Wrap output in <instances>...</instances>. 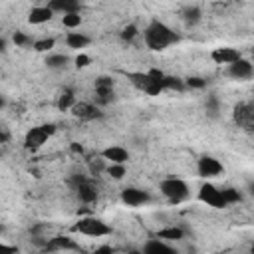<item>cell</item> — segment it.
<instances>
[{
    "label": "cell",
    "mask_w": 254,
    "mask_h": 254,
    "mask_svg": "<svg viewBox=\"0 0 254 254\" xmlns=\"http://www.w3.org/2000/svg\"><path fill=\"white\" fill-rule=\"evenodd\" d=\"M143 38H145V44L149 50H155V52H161L173 44L179 42V34L173 32L165 22L161 20H151L143 32Z\"/></svg>",
    "instance_id": "cell-1"
},
{
    "label": "cell",
    "mask_w": 254,
    "mask_h": 254,
    "mask_svg": "<svg viewBox=\"0 0 254 254\" xmlns=\"http://www.w3.org/2000/svg\"><path fill=\"white\" fill-rule=\"evenodd\" d=\"M163 71L161 69H149V71H137V73H129V79L131 83L145 91L147 95H159L163 91V85H161V79H163Z\"/></svg>",
    "instance_id": "cell-2"
},
{
    "label": "cell",
    "mask_w": 254,
    "mask_h": 254,
    "mask_svg": "<svg viewBox=\"0 0 254 254\" xmlns=\"http://www.w3.org/2000/svg\"><path fill=\"white\" fill-rule=\"evenodd\" d=\"M159 190L163 196H167L173 204H179L183 202L185 198H189L190 190H189V185L183 181V179H177V177H169V179H163L161 185H159Z\"/></svg>",
    "instance_id": "cell-3"
},
{
    "label": "cell",
    "mask_w": 254,
    "mask_h": 254,
    "mask_svg": "<svg viewBox=\"0 0 254 254\" xmlns=\"http://www.w3.org/2000/svg\"><path fill=\"white\" fill-rule=\"evenodd\" d=\"M71 232H79V234H83V236L99 238V236H107V234L111 232V228H109L101 218L83 216V218H79V220L71 226Z\"/></svg>",
    "instance_id": "cell-4"
},
{
    "label": "cell",
    "mask_w": 254,
    "mask_h": 254,
    "mask_svg": "<svg viewBox=\"0 0 254 254\" xmlns=\"http://www.w3.org/2000/svg\"><path fill=\"white\" fill-rule=\"evenodd\" d=\"M56 133V125H40V127H32L28 133H26V137H24V147L28 149V151H36V149H40L52 135Z\"/></svg>",
    "instance_id": "cell-5"
},
{
    "label": "cell",
    "mask_w": 254,
    "mask_h": 254,
    "mask_svg": "<svg viewBox=\"0 0 254 254\" xmlns=\"http://www.w3.org/2000/svg\"><path fill=\"white\" fill-rule=\"evenodd\" d=\"M71 187H73V190H75V194L81 202L91 204V202L97 200V189L91 183V179H87L83 175H73L71 177Z\"/></svg>",
    "instance_id": "cell-6"
},
{
    "label": "cell",
    "mask_w": 254,
    "mask_h": 254,
    "mask_svg": "<svg viewBox=\"0 0 254 254\" xmlns=\"http://www.w3.org/2000/svg\"><path fill=\"white\" fill-rule=\"evenodd\" d=\"M198 198H200L204 204L212 206V208H224V206H228V204L224 202V198H222L220 189H216V187L210 185V183H204V185L198 189Z\"/></svg>",
    "instance_id": "cell-7"
},
{
    "label": "cell",
    "mask_w": 254,
    "mask_h": 254,
    "mask_svg": "<svg viewBox=\"0 0 254 254\" xmlns=\"http://www.w3.org/2000/svg\"><path fill=\"white\" fill-rule=\"evenodd\" d=\"M196 171H198V177H202V179H214V177L222 175V165L218 159H214L210 155H202L196 163Z\"/></svg>",
    "instance_id": "cell-8"
},
{
    "label": "cell",
    "mask_w": 254,
    "mask_h": 254,
    "mask_svg": "<svg viewBox=\"0 0 254 254\" xmlns=\"http://www.w3.org/2000/svg\"><path fill=\"white\" fill-rule=\"evenodd\" d=\"M95 95H97V103L99 105H107L113 101L115 91H113V79L107 75H101L95 81Z\"/></svg>",
    "instance_id": "cell-9"
},
{
    "label": "cell",
    "mask_w": 254,
    "mask_h": 254,
    "mask_svg": "<svg viewBox=\"0 0 254 254\" xmlns=\"http://www.w3.org/2000/svg\"><path fill=\"white\" fill-rule=\"evenodd\" d=\"M121 200L127 204V206H141L145 202L151 200L149 192L143 190V189H137V187H127L121 190Z\"/></svg>",
    "instance_id": "cell-10"
},
{
    "label": "cell",
    "mask_w": 254,
    "mask_h": 254,
    "mask_svg": "<svg viewBox=\"0 0 254 254\" xmlns=\"http://www.w3.org/2000/svg\"><path fill=\"white\" fill-rule=\"evenodd\" d=\"M226 73H228L232 79H240V81L250 79V77H252V64H250L248 60H244V58H238L236 62L228 64Z\"/></svg>",
    "instance_id": "cell-11"
},
{
    "label": "cell",
    "mask_w": 254,
    "mask_h": 254,
    "mask_svg": "<svg viewBox=\"0 0 254 254\" xmlns=\"http://www.w3.org/2000/svg\"><path fill=\"white\" fill-rule=\"evenodd\" d=\"M71 113H73V117H77V119H83V121H93V119H99L103 113L95 107V105H91V103H87V101H75L73 105H71Z\"/></svg>",
    "instance_id": "cell-12"
},
{
    "label": "cell",
    "mask_w": 254,
    "mask_h": 254,
    "mask_svg": "<svg viewBox=\"0 0 254 254\" xmlns=\"http://www.w3.org/2000/svg\"><path fill=\"white\" fill-rule=\"evenodd\" d=\"M234 121L240 125V127H246L250 129L252 127V121H254V111H252V105L250 103H238L234 107Z\"/></svg>",
    "instance_id": "cell-13"
},
{
    "label": "cell",
    "mask_w": 254,
    "mask_h": 254,
    "mask_svg": "<svg viewBox=\"0 0 254 254\" xmlns=\"http://www.w3.org/2000/svg\"><path fill=\"white\" fill-rule=\"evenodd\" d=\"M212 60L216 62V64H232V62H236L238 58H242L240 56V52L236 50V48H228V46H224V48H216L212 54Z\"/></svg>",
    "instance_id": "cell-14"
},
{
    "label": "cell",
    "mask_w": 254,
    "mask_h": 254,
    "mask_svg": "<svg viewBox=\"0 0 254 254\" xmlns=\"http://www.w3.org/2000/svg\"><path fill=\"white\" fill-rule=\"evenodd\" d=\"M101 157H103L105 161H109V163H125V161L129 159V153H127L125 147L111 145V147H107V149L101 151Z\"/></svg>",
    "instance_id": "cell-15"
},
{
    "label": "cell",
    "mask_w": 254,
    "mask_h": 254,
    "mask_svg": "<svg viewBox=\"0 0 254 254\" xmlns=\"http://www.w3.org/2000/svg\"><path fill=\"white\" fill-rule=\"evenodd\" d=\"M44 248H46V250H73V252L79 250V246H77L71 238H67V236H56V238L48 240V242L44 244Z\"/></svg>",
    "instance_id": "cell-16"
},
{
    "label": "cell",
    "mask_w": 254,
    "mask_h": 254,
    "mask_svg": "<svg viewBox=\"0 0 254 254\" xmlns=\"http://www.w3.org/2000/svg\"><path fill=\"white\" fill-rule=\"evenodd\" d=\"M48 8L52 12H79V0H48Z\"/></svg>",
    "instance_id": "cell-17"
},
{
    "label": "cell",
    "mask_w": 254,
    "mask_h": 254,
    "mask_svg": "<svg viewBox=\"0 0 254 254\" xmlns=\"http://www.w3.org/2000/svg\"><path fill=\"white\" fill-rule=\"evenodd\" d=\"M143 252H145V254H173L175 250H173L167 242H163L161 238H151V240L143 246Z\"/></svg>",
    "instance_id": "cell-18"
},
{
    "label": "cell",
    "mask_w": 254,
    "mask_h": 254,
    "mask_svg": "<svg viewBox=\"0 0 254 254\" xmlns=\"http://www.w3.org/2000/svg\"><path fill=\"white\" fill-rule=\"evenodd\" d=\"M52 10L48 6H36L30 10V16H28V22L30 24H44L48 20H52Z\"/></svg>",
    "instance_id": "cell-19"
},
{
    "label": "cell",
    "mask_w": 254,
    "mask_h": 254,
    "mask_svg": "<svg viewBox=\"0 0 254 254\" xmlns=\"http://www.w3.org/2000/svg\"><path fill=\"white\" fill-rule=\"evenodd\" d=\"M65 44L71 50H81V48H85L89 44V38L85 34H81V32H69L65 36Z\"/></svg>",
    "instance_id": "cell-20"
},
{
    "label": "cell",
    "mask_w": 254,
    "mask_h": 254,
    "mask_svg": "<svg viewBox=\"0 0 254 254\" xmlns=\"http://www.w3.org/2000/svg\"><path fill=\"white\" fill-rule=\"evenodd\" d=\"M157 238H161V240H171V242L183 240V238H185V230H183L181 226H167V228H163V230L157 232Z\"/></svg>",
    "instance_id": "cell-21"
},
{
    "label": "cell",
    "mask_w": 254,
    "mask_h": 254,
    "mask_svg": "<svg viewBox=\"0 0 254 254\" xmlns=\"http://www.w3.org/2000/svg\"><path fill=\"white\" fill-rule=\"evenodd\" d=\"M181 16H183V20H185L189 26H194L196 22H200L202 12H200V8H198V6H187V8L181 12Z\"/></svg>",
    "instance_id": "cell-22"
},
{
    "label": "cell",
    "mask_w": 254,
    "mask_h": 254,
    "mask_svg": "<svg viewBox=\"0 0 254 254\" xmlns=\"http://www.w3.org/2000/svg\"><path fill=\"white\" fill-rule=\"evenodd\" d=\"M73 103H75V95H73V91H71L69 87H65V89L60 93V97H58V107H60L62 111H67V109H71Z\"/></svg>",
    "instance_id": "cell-23"
},
{
    "label": "cell",
    "mask_w": 254,
    "mask_h": 254,
    "mask_svg": "<svg viewBox=\"0 0 254 254\" xmlns=\"http://www.w3.org/2000/svg\"><path fill=\"white\" fill-rule=\"evenodd\" d=\"M67 62H69V58L65 54H52V56L46 58V65L52 67V69H62V67L67 65Z\"/></svg>",
    "instance_id": "cell-24"
},
{
    "label": "cell",
    "mask_w": 254,
    "mask_h": 254,
    "mask_svg": "<svg viewBox=\"0 0 254 254\" xmlns=\"http://www.w3.org/2000/svg\"><path fill=\"white\" fill-rule=\"evenodd\" d=\"M161 85H163V91L165 89H171V91H183L185 89V81L179 77H173V75H163Z\"/></svg>",
    "instance_id": "cell-25"
},
{
    "label": "cell",
    "mask_w": 254,
    "mask_h": 254,
    "mask_svg": "<svg viewBox=\"0 0 254 254\" xmlns=\"http://www.w3.org/2000/svg\"><path fill=\"white\" fill-rule=\"evenodd\" d=\"M105 173L111 177V179H115V181H121L123 177H125V163H111L107 169H105Z\"/></svg>",
    "instance_id": "cell-26"
},
{
    "label": "cell",
    "mask_w": 254,
    "mask_h": 254,
    "mask_svg": "<svg viewBox=\"0 0 254 254\" xmlns=\"http://www.w3.org/2000/svg\"><path fill=\"white\" fill-rule=\"evenodd\" d=\"M62 24H64L65 28H69V30L77 28V26L81 24V16H79V12H67V14H64Z\"/></svg>",
    "instance_id": "cell-27"
},
{
    "label": "cell",
    "mask_w": 254,
    "mask_h": 254,
    "mask_svg": "<svg viewBox=\"0 0 254 254\" xmlns=\"http://www.w3.org/2000/svg\"><path fill=\"white\" fill-rule=\"evenodd\" d=\"M220 192H222V198H224V202L226 204H232V202H238L242 196H240V192H238V189H232V187H226V189H220Z\"/></svg>",
    "instance_id": "cell-28"
},
{
    "label": "cell",
    "mask_w": 254,
    "mask_h": 254,
    "mask_svg": "<svg viewBox=\"0 0 254 254\" xmlns=\"http://www.w3.org/2000/svg\"><path fill=\"white\" fill-rule=\"evenodd\" d=\"M54 44H56V40H54V38H44V40L34 42L32 46H34V50H36V52H50V50L54 48Z\"/></svg>",
    "instance_id": "cell-29"
},
{
    "label": "cell",
    "mask_w": 254,
    "mask_h": 254,
    "mask_svg": "<svg viewBox=\"0 0 254 254\" xmlns=\"http://www.w3.org/2000/svg\"><path fill=\"white\" fill-rule=\"evenodd\" d=\"M137 34H139V30H137L135 24H127V26L121 30V38H123L125 42H131L133 38H137Z\"/></svg>",
    "instance_id": "cell-30"
},
{
    "label": "cell",
    "mask_w": 254,
    "mask_h": 254,
    "mask_svg": "<svg viewBox=\"0 0 254 254\" xmlns=\"http://www.w3.org/2000/svg\"><path fill=\"white\" fill-rule=\"evenodd\" d=\"M204 85H206V79H202V77H187V79H185V87L202 89Z\"/></svg>",
    "instance_id": "cell-31"
},
{
    "label": "cell",
    "mask_w": 254,
    "mask_h": 254,
    "mask_svg": "<svg viewBox=\"0 0 254 254\" xmlns=\"http://www.w3.org/2000/svg\"><path fill=\"white\" fill-rule=\"evenodd\" d=\"M206 111L212 117H216V113H218V99H216V95H208L206 97Z\"/></svg>",
    "instance_id": "cell-32"
},
{
    "label": "cell",
    "mask_w": 254,
    "mask_h": 254,
    "mask_svg": "<svg viewBox=\"0 0 254 254\" xmlns=\"http://www.w3.org/2000/svg\"><path fill=\"white\" fill-rule=\"evenodd\" d=\"M12 40H14V44H16V46H20V48H24V46L32 44V40H30L26 34H22V32H16V34L12 36Z\"/></svg>",
    "instance_id": "cell-33"
},
{
    "label": "cell",
    "mask_w": 254,
    "mask_h": 254,
    "mask_svg": "<svg viewBox=\"0 0 254 254\" xmlns=\"http://www.w3.org/2000/svg\"><path fill=\"white\" fill-rule=\"evenodd\" d=\"M89 64V56H85V54H79L77 58H75V65L77 67H85Z\"/></svg>",
    "instance_id": "cell-34"
},
{
    "label": "cell",
    "mask_w": 254,
    "mask_h": 254,
    "mask_svg": "<svg viewBox=\"0 0 254 254\" xmlns=\"http://www.w3.org/2000/svg\"><path fill=\"white\" fill-rule=\"evenodd\" d=\"M89 169H91V173H93V175H95V173H99V171H103V163H101V159L91 161V163H89Z\"/></svg>",
    "instance_id": "cell-35"
},
{
    "label": "cell",
    "mask_w": 254,
    "mask_h": 254,
    "mask_svg": "<svg viewBox=\"0 0 254 254\" xmlns=\"http://www.w3.org/2000/svg\"><path fill=\"white\" fill-rule=\"evenodd\" d=\"M8 141H10V131L8 127L0 125V143H8Z\"/></svg>",
    "instance_id": "cell-36"
},
{
    "label": "cell",
    "mask_w": 254,
    "mask_h": 254,
    "mask_svg": "<svg viewBox=\"0 0 254 254\" xmlns=\"http://www.w3.org/2000/svg\"><path fill=\"white\" fill-rule=\"evenodd\" d=\"M0 252H16L14 246H6V244H0Z\"/></svg>",
    "instance_id": "cell-37"
},
{
    "label": "cell",
    "mask_w": 254,
    "mask_h": 254,
    "mask_svg": "<svg viewBox=\"0 0 254 254\" xmlns=\"http://www.w3.org/2000/svg\"><path fill=\"white\" fill-rule=\"evenodd\" d=\"M71 151H73V153H79V155L83 153V149H81V145H77V143H73V145H71Z\"/></svg>",
    "instance_id": "cell-38"
},
{
    "label": "cell",
    "mask_w": 254,
    "mask_h": 254,
    "mask_svg": "<svg viewBox=\"0 0 254 254\" xmlns=\"http://www.w3.org/2000/svg\"><path fill=\"white\" fill-rule=\"evenodd\" d=\"M97 252H111V248L109 246H101V248H97Z\"/></svg>",
    "instance_id": "cell-39"
},
{
    "label": "cell",
    "mask_w": 254,
    "mask_h": 254,
    "mask_svg": "<svg viewBox=\"0 0 254 254\" xmlns=\"http://www.w3.org/2000/svg\"><path fill=\"white\" fill-rule=\"evenodd\" d=\"M6 105V99H4V95H0V109Z\"/></svg>",
    "instance_id": "cell-40"
},
{
    "label": "cell",
    "mask_w": 254,
    "mask_h": 254,
    "mask_svg": "<svg viewBox=\"0 0 254 254\" xmlns=\"http://www.w3.org/2000/svg\"><path fill=\"white\" fill-rule=\"evenodd\" d=\"M4 48H6V42H4V40H2V38H0V52H2V50H4Z\"/></svg>",
    "instance_id": "cell-41"
},
{
    "label": "cell",
    "mask_w": 254,
    "mask_h": 254,
    "mask_svg": "<svg viewBox=\"0 0 254 254\" xmlns=\"http://www.w3.org/2000/svg\"><path fill=\"white\" fill-rule=\"evenodd\" d=\"M2 230H4V226H2V224H0V232H2Z\"/></svg>",
    "instance_id": "cell-42"
}]
</instances>
